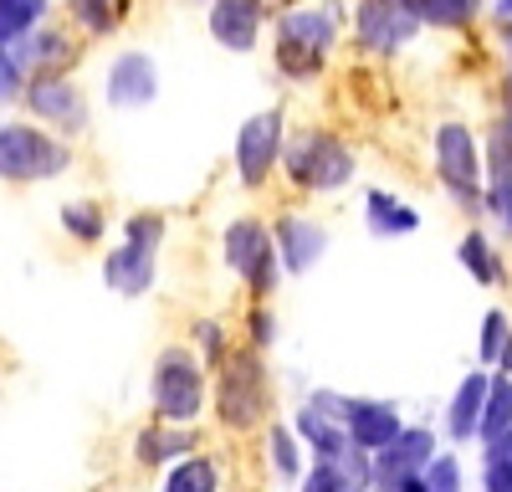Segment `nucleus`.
Here are the masks:
<instances>
[{
    "instance_id": "46",
    "label": "nucleus",
    "mask_w": 512,
    "mask_h": 492,
    "mask_svg": "<svg viewBox=\"0 0 512 492\" xmlns=\"http://www.w3.org/2000/svg\"><path fill=\"white\" fill-rule=\"evenodd\" d=\"M195 6H210V0H195Z\"/></svg>"
},
{
    "instance_id": "9",
    "label": "nucleus",
    "mask_w": 512,
    "mask_h": 492,
    "mask_svg": "<svg viewBox=\"0 0 512 492\" xmlns=\"http://www.w3.org/2000/svg\"><path fill=\"white\" fill-rule=\"evenodd\" d=\"M21 118L41 123V129H52L57 139L77 144L93 134V98L88 88L72 77V72H41V77H26L21 82Z\"/></svg>"
},
{
    "instance_id": "27",
    "label": "nucleus",
    "mask_w": 512,
    "mask_h": 492,
    "mask_svg": "<svg viewBox=\"0 0 512 492\" xmlns=\"http://www.w3.org/2000/svg\"><path fill=\"white\" fill-rule=\"evenodd\" d=\"M134 0H62V21L82 36V41H108L123 31Z\"/></svg>"
},
{
    "instance_id": "16",
    "label": "nucleus",
    "mask_w": 512,
    "mask_h": 492,
    "mask_svg": "<svg viewBox=\"0 0 512 492\" xmlns=\"http://www.w3.org/2000/svg\"><path fill=\"white\" fill-rule=\"evenodd\" d=\"M338 421H344V436L354 451L374 457L379 446H390L405 431V405L390 395H338Z\"/></svg>"
},
{
    "instance_id": "42",
    "label": "nucleus",
    "mask_w": 512,
    "mask_h": 492,
    "mask_svg": "<svg viewBox=\"0 0 512 492\" xmlns=\"http://www.w3.org/2000/svg\"><path fill=\"white\" fill-rule=\"evenodd\" d=\"M492 16L497 21H512V0H492Z\"/></svg>"
},
{
    "instance_id": "17",
    "label": "nucleus",
    "mask_w": 512,
    "mask_h": 492,
    "mask_svg": "<svg viewBox=\"0 0 512 492\" xmlns=\"http://www.w3.org/2000/svg\"><path fill=\"white\" fill-rule=\"evenodd\" d=\"M159 98V62L144 47H123L103 67V103L113 113H144Z\"/></svg>"
},
{
    "instance_id": "4",
    "label": "nucleus",
    "mask_w": 512,
    "mask_h": 492,
    "mask_svg": "<svg viewBox=\"0 0 512 492\" xmlns=\"http://www.w3.org/2000/svg\"><path fill=\"white\" fill-rule=\"evenodd\" d=\"M149 421L164 426H205L210 421V369L185 339H164L149 359Z\"/></svg>"
},
{
    "instance_id": "30",
    "label": "nucleus",
    "mask_w": 512,
    "mask_h": 492,
    "mask_svg": "<svg viewBox=\"0 0 512 492\" xmlns=\"http://www.w3.org/2000/svg\"><path fill=\"white\" fill-rule=\"evenodd\" d=\"M277 339H282L277 303H241V313H236V344H246L256 354H272Z\"/></svg>"
},
{
    "instance_id": "21",
    "label": "nucleus",
    "mask_w": 512,
    "mask_h": 492,
    "mask_svg": "<svg viewBox=\"0 0 512 492\" xmlns=\"http://www.w3.org/2000/svg\"><path fill=\"white\" fill-rule=\"evenodd\" d=\"M159 257L149 252H134V246H123V241H108L103 246V257H98V277L113 298H128V303H139L149 298L154 287H159Z\"/></svg>"
},
{
    "instance_id": "8",
    "label": "nucleus",
    "mask_w": 512,
    "mask_h": 492,
    "mask_svg": "<svg viewBox=\"0 0 512 492\" xmlns=\"http://www.w3.org/2000/svg\"><path fill=\"white\" fill-rule=\"evenodd\" d=\"M287 103H267L241 118V129L231 139V175L246 195H267L277 180V164H282V144H287Z\"/></svg>"
},
{
    "instance_id": "40",
    "label": "nucleus",
    "mask_w": 512,
    "mask_h": 492,
    "mask_svg": "<svg viewBox=\"0 0 512 492\" xmlns=\"http://www.w3.org/2000/svg\"><path fill=\"white\" fill-rule=\"evenodd\" d=\"M492 375H512V334H507V344H502V354H497V369Z\"/></svg>"
},
{
    "instance_id": "45",
    "label": "nucleus",
    "mask_w": 512,
    "mask_h": 492,
    "mask_svg": "<svg viewBox=\"0 0 512 492\" xmlns=\"http://www.w3.org/2000/svg\"><path fill=\"white\" fill-rule=\"evenodd\" d=\"M287 6H297V0H267V11L277 16V11H287Z\"/></svg>"
},
{
    "instance_id": "39",
    "label": "nucleus",
    "mask_w": 512,
    "mask_h": 492,
    "mask_svg": "<svg viewBox=\"0 0 512 492\" xmlns=\"http://www.w3.org/2000/svg\"><path fill=\"white\" fill-rule=\"evenodd\" d=\"M16 98H21V77H16V67H11L6 47H0V108L16 103Z\"/></svg>"
},
{
    "instance_id": "12",
    "label": "nucleus",
    "mask_w": 512,
    "mask_h": 492,
    "mask_svg": "<svg viewBox=\"0 0 512 492\" xmlns=\"http://www.w3.org/2000/svg\"><path fill=\"white\" fill-rule=\"evenodd\" d=\"M482 221L512 241V108H502L482 134Z\"/></svg>"
},
{
    "instance_id": "36",
    "label": "nucleus",
    "mask_w": 512,
    "mask_h": 492,
    "mask_svg": "<svg viewBox=\"0 0 512 492\" xmlns=\"http://www.w3.org/2000/svg\"><path fill=\"white\" fill-rule=\"evenodd\" d=\"M477 492H512V462L497 446H482V467H477Z\"/></svg>"
},
{
    "instance_id": "29",
    "label": "nucleus",
    "mask_w": 512,
    "mask_h": 492,
    "mask_svg": "<svg viewBox=\"0 0 512 492\" xmlns=\"http://www.w3.org/2000/svg\"><path fill=\"white\" fill-rule=\"evenodd\" d=\"M169 211H159V205H139V211H128L118 221V241L123 246H134V252H149V257H164V246H169Z\"/></svg>"
},
{
    "instance_id": "44",
    "label": "nucleus",
    "mask_w": 512,
    "mask_h": 492,
    "mask_svg": "<svg viewBox=\"0 0 512 492\" xmlns=\"http://www.w3.org/2000/svg\"><path fill=\"white\" fill-rule=\"evenodd\" d=\"M395 492H425V482H420V477H410V482H400Z\"/></svg>"
},
{
    "instance_id": "26",
    "label": "nucleus",
    "mask_w": 512,
    "mask_h": 492,
    "mask_svg": "<svg viewBox=\"0 0 512 492\" xmlns=\"http://www.w3.org/2000/svg\"><path fill=\"white\" fill-rule=\"evenodd\" d=\"M456 267L477 287H507V257H502V246L487 226H466L456 236Z\"/></svg>"
},
{
    "instance_id": "41",
    "label": "nucleus",
    "mask_w": 512,
    "mask_h": 492,
    "mask_svg": "<svg viewBox=\"0 0 512 492\" xmlns=\"http://www.w3.org/2000/svg\"><path fill=\"white\" fill-rule=\"evenodd\" d=\"M497 41H502L507 57H512V21H497Z\"/></svg>"
},
{
    "instance_id": "1",
    "label": "nucleus",
    "mask_w": 512,
    "mask_h": 492,
    "mask_svg": "<svg viewBox=\"0 0 512 492\" xmlns=\"http://www.w3.org/2000/svg\"><path fill=\"white\" fill-rule=\"evenodd\" d=\"M272 67L287 88H313L333 67V52L349 31L344 0H297L272 16Z\"/></svg>"
},
{
    "instance_id": "15",
    "label": "nucleus",
    "mask_w": 512,
    "mask_h": 492,
    "mask_svg": "<svg viewBox=\"0 0 512 492\" xmlns=\"http://www.w3.org/2000/svg\"><path fill=\"white\" fill-rule=\"evenodd\" d=\"M82 52H88V41H82L67 21H41L31 36H21L16 47H6L16 77H41V72H77Z\"/></svg>"
},
{
    "instance_id": "20",
    "label": "nucleus",
    "mask_w": 512,
    "mask_h": 492,
    "mask_svg": "<svg viewBox=\"0 0 512 492\" xmlns=\"http://www.w3.org/2000/svg\"><path fill=\"white\" fill-rule=\"evenodd\" d=\"M482 400H487V369H461V380L456 390L446 395L441 405V446L451 451H466V446H477V426H482Z\"/></svg>"
},
{
    "instance_id": "2",
    "label": "nucleus",
    "mask_w": 512,
    "mask_h": 492,
    "mask_svg": "<svg viewBox=\"0 0 512 492\" xmlns=\"http://www.w3.org/2000/svg\"><path fill=\"white\" fill-rule=\"evenodd\" d=\"M272 416H282L272 364L267 354L236 344L231 359L210 375V426L226 441H256Z\"/></svg>"
},
{
    "instance_id": "25",
    "label": "nucleus",
    "mask_w": 512,
    "mask_h": 492,
    "mask_svg": "<svg viewBox=\"0 0 512 492\" xmlns=\"http://www.w3.org/2000/svg\"><path fill=\"white\" fill-rule=\"evenodd\" d=\"M226 482H231V462L210 446L190 451V457L159 472V492H226Z\"/></svg>"
},
{
    "instance_id": "18",
    "label": "nucleus",
    "mask_w": 512,
    "mask_h": 492,
    "mask_svg": "<svg viewBox=\"0 0 512 492\" xmlns=\"http://www.w3.org/2000/svg\"><path fill=\"white\" fill-rule=\"evenodd\" d=\"M267 26H272L267 0H210L205 6L210 41H216L221 52H231V57H251L267 41Z\"/></svg>"
},
{
    "instance_id": "22",
    "label": "nucleus",
    "mask_w": 512,
    "mask_h": 492,
    "mask_svg": "<svg viewBox=\"0 0 512 492\" xmlns=\"http://www.w3.org/2000/svg\"><path fill=\"white\" fill-rule=\"evenodd\" d=\"M57 231L77 246V252H103V246L113 241V216H108V205L103 195H67L57 205Z\"/></svg>"
},
{
    "instance_id": "34",
    "label": "nucleus",
    "mask_w": 512,
    "mask_h": 492,
    "mask_svg": "<svg viewBox=\"0 0 512 492\" xmlns=\"http://www.w3.org/2000/svg\"><path fill=\"white\" fill-rule=\"evenodd\" d=\"M507 334H512V313L497 303V308H487L482 313V323H477V369H497V354H502V344H507Z\"/></svg>"
},
{
    "instance_id": "10",
    "label": "nucleus",
    "mask_w": 512,
    "mask_h": 492,
    "mask_svg": "<svg viewBox=\"0 0 512 492\" xmlns=\"http://www.w3.org/2000/svg\"><path fill=\"white\" fill-rule=\"evenodd\" d=\"M420 16L410 11V0H354L349 11V41L359 57H374V62H390L400 57L405 47L420 41Z\"/></svg>"
},
{
    "instance_id": "32",
    "label": "nucleus",
    "mask_w": 512,
    "mask_h": 492,
    "mask_svg": "<svg viewBox=\"0 0 512 492\" xmlns=\"http://www.w3.org/2000/svg\"><path fill=\"white\" fill-rule=\"evenodd\" d=\"M482 6L487 0H410L420 26H431V31H466L482 16Z\"/></svg>"
},
{
    "instance_id": "43",
    "label": "nucleus",
    "mask_w": 512,
    "mask_h": 492,
    "mask_svg": "<svg viewBox=\"0 0 512 492\" xmlns=\"http://www.w3.org/2000/svg\"><path fill=\"white\" fill-rule=\"evenodd\" d=\"M492 446H497V451H502V457H507V462H512V431H507V436H497V441H492Z\"/></svg>"
},
{
    "instance_id": "33",
    "label": "nucleus",
    "mask_w": 512,
    "mask_h": 492,
    "mask_svg": "<svg viewBox=\"0 0 512 492\" xmlns=\"http://www.w3.org/2000/svg\"><path fill=\"white\" fill-rule=\"evenodd\" d=\"M41 21H52V0H0V47H16Z\"/></svg>"
},
{
    "instance_id": "3",
    "label": "nucleus",
    "mask_w": 512,
    "mask_h": 492,
    "mask_svg": "<svg viewBox=\"0 0 512 492\" xmlns=\"http://www.w3.org/2000/svg\"><path fill=\"white\" fill-rule=\"evenodd\" d=\"M277 180L297 200H333L359 180V149L328 123H292Z\"/></svg>"
},
{
    "instance_id": "35",
    "label": "nucleus",
    "mask_w": 512,
    "mask_h": 492,
    "mask_svg": "<svg viewBox=\"0 0 512 492\" xmlns=\"http://www.w3.org/2000/svg\"><path fill=\"white\" fill-rule=\"evenodd\" d=\"M420 482H425V492H466V487H472V482H466V457L451 451V446H441L431 457V467L420 472Z\"/></svg>"
},
{
    "instance_id": "6",
    "label": "nucleus",
    "mask_w": 512,
    "mask_h": 492,
    "mask_svg": "<svg viewBox=\"0 0 512 492\" xmlns=\"http://www.w3.org/2000/svg\"><path fill=\"white\" fill-rule=\"evenodd\" d=\"M216 252H221V267L236 277L241 298L246 303H277L282 293V267H277V246H272V226L262 211H241L221 226L216 236Z\"/></svg>"
},
{
    "instance_id": "23",
    "label": "nucleus",
    "mask_w": 512,
    "mask_h": 492,
    "mask_svg": "<svg viewBox=\"0 0 512 492\" xmlns=\"http://www.w3.org/2000/svg\"><path fill=\"white\" fill-rule=\"evenodd\" d=\"M256 451H262V472L272 477V487H282V492H292L297 487V477L308 472V451H303V441L292 436V426H287V416H272L267 426H262V436H256Z\"/></svg>"
},
{
    "instance_id": "38",
    "label": "nucleus",
    "mask_w": 512,
    "mask_h": 492,
    "mask_svg": "<svg viewBox=\"0 0 512 492\" xmlns=\"http://www.w3.org/2000/svg\"><path fill=\"white\" fill-rule=\"evenodd\" d=\"M292 492H338V472H333V462H308V472L297 477Z\"/></svg>"
},
{
    "instance_id": "28",
    "label": "nucleus",
    "mask_w": 512,
    "mask_h": 492,
    "mask_svg": "<svg viewBox=\"0 0 512 492\" xmlns=\"http://www.w3.org/2000/svg\"><path fill=\"white\" fill-rule=\"evenodd\" d=\"M185 344L195 349V359L216 375V369L231 359V349H236V318H226V313H195L190 318V328H185Z\"/></svg>"
},
{
    "instance_id": "5",
    "label": "nucleus",
    "mask_w": 512,
    "mask_h": 492,
    "mask_svg": "<svg viewBox=\"0 0 512 492\" xmlns=\"http://www.w3.org/2000/svg\"><path fill=\"white\" fill-rule=\"evenodd\" d=\"M77 170V144L57 139L52 129L11 113L0 118V185L11 190H36V185H57Z\"/></svg>"
},
{
    "instance_id": "13",
    "label": "nucleus",
    "mask_w": 512,
    "mask_h": 492,
    "mask_svg": "<svg viewBox=\"0 0 512 492\" xmlns=\"http://www.w3.org/2000/svg\"><path fill=\"white\" fill-rule=\"evenodd\" d=\"M338 395H344V390L318 385V390L297 395V400L282 410L287 426H292V436L303 441V451H308L313 462H338L344 451H354L349 436H344V421H338Z\"/></svg>"
},
{
    "instance_id": "37",
    "label": "nucleus",
    "mask_w": 512,
    "mask_h": 492,
    "mask_svg": "<svg viewBox=\"0 0 512 492\" xmlns=\"http://www.w3.org/2000/svg\"><path fill=\"white\" fill-rule=\"evenodd\" d=\"M338 472V492H369V457L364 451H344V457L333 462Z\"/></svg>"
},
{
    "instance_id": "24",
    "label": "nucleus",
    "mask_w": 512,
    "mask_h": 492,
    "mask_svg": "<svg viewBox=\"0 0 512 492\" xmlns=\"http://www.w3.org/2000/svg\"><path fill=\"white\" fill-rule=\"evenodd\" d=\"M359 211H364V231L379 236V241H405V236L420 231V205L405 200V195L390 190V185H369Z\"/></svg>"
},
{
    "instance_id": "19",
    "label": "nucleus",
    "mask_w": 512,
    "mask_h": 492,
    "mask_svg": "<svg viewBox=\"0 0 512 492\" xmlns=\"http://www.w3.org/2000/svg\"><path fill=\"white\" fill-rule=\"evenodd\" d=\"M210 446L205 441V426H164V421H139L134 436H128V457H134L139 472H164V467H175L180 457H190V451Z\"/></svg>"
},
{
    "instance_id": "11",
    "label": "nucleus",
    "mask_w": 512,
    "mask_h": 492,
    "mask_svg": "<svg viewBox=\"0 0 512 492\" xmlns=\"http://www.w3.org/2000/svg\"><path fill=\"white\" fill-rule=\"evenodd\" d=\"M272 226V246H277V267L287 282L297 277H313L328 257V246H333V226L323 216H313L308 205H277V211L267 216Z\"/></svg>"
},
{
    "instance_id": "14",
    "label": "nucleus",
    "mask_w": 512,
    "mask_h": 492,
    "mask_svg": "<svg viewBox=\"0 0 512 492\" xmlns=\"http://www.w3.org/2000/svg\"><path fill=\"white\" fill-rule=\"evenodd\" d=\"M436 451H441V431H436V426L405 421V431L369 457V492H395L400 482L420 477L425 467H431Z\"/></svg>"
},
{
    "instance_id": "31",
    "label": "nucleus",
    "mask_w": 512,
    "mask_h": 492,
    "mask_svg": "<svg viewBox=\"0 0 512 492\" xmlns=\"http://www.w3.org/2000/svg\"><path fill=\"white\" fill-rule=\"evenodd\" d=\"M512 431V375H487V400H482V426L477 446H492L497 436Z\"/></svg>"
},
{
    "instance_id": "7",
    "label": "nucleus",
    "mask_w": 512,
    "mask_h": 492,
    "mask_svg": "<svg viewBox=\"0 0 512 492\" xmlns=\"http://www.w3.org/2000/svg\"><path fill=\"white\" fill-rule=\"evenodd\" d=\"M431 170L461 216H482V134L466 118H441L431 129Z\"/></svg>"
}]
</instances>
